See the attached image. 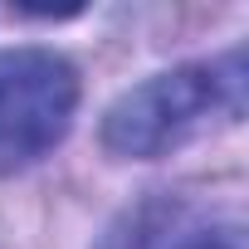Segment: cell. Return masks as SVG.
<instances>
[{"label": "cell", "instance_id": "1", "mask_svg": "<svg viewBox=\"0 0 249 249\" xmlns=\"http://www.w3.org/2000/svg\"><path fill=\"white\" fill-rule=\"evenodd\" d=\"M244 112V54H225L210 64H181L142 78L103 112V147L122 161H157L215 122H234Z\"/></svg>", "mask_w": 249, "mask_h": 249}, {"label": "cell", "instance_id": "2", "mask_svg": "<svg viewBox=\"0 0 249 249\" xmlns=\"http://www.w3.org/2000/svg\"><path fill=\"white\" fill-rule=\"evenodd\" d=\"M78 112V69L54 49H0V176L49 157Z\"/></svg>", "mask_w": 249, "mask_h": 249}, {"label": "cell", "instance_id": "3", "mask_svg": "<svg viewBox=\"0 0 249 249\" xmlns=\"http://www.w3.org/2000/svg\"><path fill=\"white\" fill-rule=\"evenodd\" d=\"M181 249H244V239H239L234 230H215V234H196V239L181 244Z\"/></svg>", "mask_w": 249, "mask_h": 249}]
</instances>
